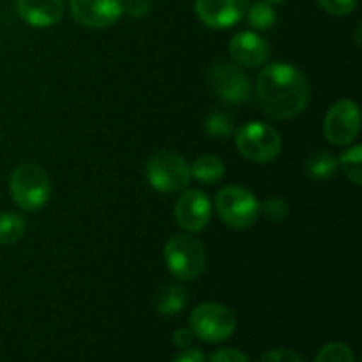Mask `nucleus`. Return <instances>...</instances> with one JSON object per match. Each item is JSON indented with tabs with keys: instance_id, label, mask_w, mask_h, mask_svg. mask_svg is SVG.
I'll use <instances>...</instances> for the list:
<instances>
[{
	"instance_id": "nucleus-20",
	"label": "nucleus",
	"mask_w": 362,
	"mask_h": 362,
	"mask_svg": "<svg viewBox=\"0 0 362 362\" xmlns=\"http://www.w3.org/2000/svg\"><path fill=\"white\" fill-rule=\"evenodd\" d=\"M233 117L223 110H214L205 120V131L212 138H228L233 133Z\"/></svg>"
},
{
	"instance_id": "nucleus-10",
	"label": "nucleus",
	"mask_w": 362,
	"mask_h": 362,
	"mask_svg": "<svg viewBox=\"0 0 362 362\" xmlns=\"http://www.w3.org/2000/svg\"><path fill=\"white\" fill-rule=\"evenodd\" d=\"M69 6L74 20L88 28L112 27L124 13V0H69Z\"/></svg>"
},
{
	"instance_id": "nucleus-18",
	"label": "nucleus",
	"mask_w": 362,
	"mask_h": 362,
	"mask_svg": "<svg viewBox=\"0 0 362 362\" xmlns=\"http://www.w3.org/2000/svg\"><path fill=\"white\" fill-rule=\"evenodd\" d=\"M27 230V223H25L23 216L16 214V212H2L0 214V244L18 243L21 237L25 235Z\"/></svg>"
},
{
	"instance_id": "nucleus-1",
	"label": "nucleus",
	"mask_w": 362,
	"mask_h": 362,
	"mask_svg": "<svg viewBox=\"0 0 362 362\" xmlns=\"http://www.w3.org/2000/svg\"><path fill=\"white\" fill-rule=\"evenodd\" d=\"M257 99L262 112L271 119H292L303 113L310 103V81L290 64H271L258 74Z\"/></svg>"
},
{
	"instance_id": "nucleus-13",
	"label": "nucleus",
	"mask_w": 362,
	"mask_h": 362,
	"mask_svg": "<svg viewBox=\"0 0 362 362\" xmlns=\"http://www.w3.org/2000/svg\"><path fill=\"white\" fill-rule=\"evenodd\" d=\"M228 49L230 57L237 66L250 67V69L260 67L262 64L267 62L269 55H271L267 41L255 32H240V34L233 35Z\"/></svg>"
},
{
	"instance_id": "nucleus-9",
	"label": "nucleus",
	"mask_w": 362,
	"mask_h": 362,
	"mask_svg": "<svg viewBox=\"0 0 362 362\" xmlns=\"http://www.w3.org/2000/svg\"><path fill=\"white\" fill-rule=\"evenodd\" d=\"M211 85L216 95L228 105H244L251 99L250 78L237 64H216L211 69Z\"/></svg>"
},
{
	"instance_id": "nucleus-16",
	"label": "nucleus",
	"mask_w": 362,
	"mask_h": 362,
	"mask_svg": "<svg viewBox=\"0 0 362 362\" xmlns=\"http://www.w3.org/2000/svg\"><path fill=\"white\" fill-rule=\"evenodd\" d=\"M189 168L191 175L202 184H216L225 175V163L221 161V158L214 154L200 156Z\"/></svg>"
},
{
	"instance_id": "nucleus-12",
	"label": "nucleus",
	"mask_w": 362,
	"mask_h": 362,
	"mask_svg": "<svg viewBox=\"0 0 362 362\" xmlns=\"http://www.w3.org/2000/svg\"><path fill=\"white\" fill-rule=\"evenodd\" d=\"M211 200L200 189H187L175 204V221L189 233L202 232L211 219Z\"/></svg>"
},
{
	"instance_id": "nucleus-29",
	"label": "nucleus",
	"mask_w": 362,
	"mask_h": 362,
	"mask_svg": "<svg viewBox=\"0 0 362 362\" xmlns=\"http://www.w3.org/2000/svg\"><path fill=\"white\" fill-rule=\"evenodd\" d=\"M173 362H205V356L198 349H186L184 352L177 354Z\"/></svg>"
},
{
	"instance_id": "nucleus-21",
	"label": "nucleus",
	"mask_w": 362,
	"mask_h": 362,
	"mask_svg": "<svg viewBox=\"0 0 362 362\" xmlns=\"http://www.w3.org/2000/svg\"><path fill=\"white\" fill-rule=\"evenodd\" d=\"M246 16L251 27L257 28V30H267V28H271L276 21L274 9L265 2H258L250 6Z\"/></svg>"
},
{
	"instance_id": "nucleus-5",
	"label": "nucleus",
	"mask_w": 362,
	"mask_h": 362,
	"mask_svg": "<svg viewBox=\"0 0 362 362\" xmlns=\"http://www.w3.org/2000/svg\"><path fill=\"white\" fill-rule=\"evenodd\" d=\"M216 211L230 228H247L260 214V204L250 189L243 186H226L216 197Z\"/></svg>"
},
{
	"instance_id": "nucleus-24",
	"label": "nucleus",
	"mask_w": 362,
	"mask_h": 362,
	"mask_svg": "<svg viewBox=\"0 0 362 362\" xmlns=\"http://www.w3.org/2000/svg\"><path fill=\"white\" fill-rule=\"evenodd\" d=\"M317 2L325 13L334 14V16H346L357 6V0H317Z\"/></svg>"
},
{
	"instance_id": "nucleus-31",
	"label": "nucleus",
	"mask_w": 362,
	"mask_h": 362,
	"mask_svg": "<svg viewBox=\"0 0 362 362\" xmlns=\"http://www.w3.org/2000/svg\"><path fill=\"white\" fill-rule=\"evenodd\" d=\"M0 138H2V129H0Z\"/></svg>"
},
{
	"instance_id": "nucleus-15",
	"label": "nucleus",
	"mask_w": 362,
	"mask_h": 362,
	"mask_svg": "<svg viewBox=\"0 0 362 362\" xmlns=\"http://www.w3.org/2000/svg\"><path fill=\"white\" fill-rule=\"evenodd\" d=\"M338 170V158L327 151L315 152L306 161V173L313 180H320V182H325V180H331L332 177H336Z\"/></svg>"
},
{
	"instance_id": "nucleus-25",
	"label": "nucleus",
	"mask_w": 362,
	"mask_h": 362,
	"mask_svg": "<svg viewBox=\"0 0 362 362\" xmlns=\"http://www.w3.org/2000/svg\"><path fill=\"white\" fill-rule=\"evenodd\" d=\"M258 362H306L299 354L292 352V350H271V352L264 354Z\"/></svg>"
},
{
	"instance_id": "nucleus-4",
	"label": "nucleus",
	"mask_w": 362,
	"mask_h": 362,
	"mask_svg": "<svg viewBox=\"0 0 362 362\" xmlns=\"http://www.w3.org/2000/svg\"><path fill=\"white\" fill-rule=\"evenodd\" d=\"M235 144L243 158L258 165L274 161L281 152V136L278 131L258 120L244 124L237 131Z\"/></svg>"
},
{
	"instance_id": "nucleus-7",
	"label": "nucleus",
	"mask_w": 362,
	"mask_h": 362,
	"mask_svg": "<svg viewBox=\"0 0 362 362\" xmlns=\"http://www.w3.org/2000/svg\"><path fill=\"white\" fill-rule=\"evenodd\" d=\"M147 180L159 193H179L191 180V168L175 152H158L147 163Z\"/></svg>"
},
{
	"instance_id": "nucleus-23",
	"label": "nucleus",
	"mask_w": 362,
	"mask_h": 362,
	"mask_svg": "<svg viewBox=\"0 0 362 362\" xmlns=\"http://www.w3.org/2000/svg\"><path fill=\"white\" fill-rule=\"evenodd\" d=\"M260 209L264 211L265 218H267L269 221L279 223L288 216V204H286L285 200H281V198H269L264 204V207Z\"/></svg>"
},
{
	"instance_id": "nucleus-27",
	"label": "nucleus",
	"mask_w": 362,
	"mask_h": 362,
	"mask_svg": "<svg viewBox=\"0 0 362 362\" xmlns=\"http://www.w3.org/2000/svg\"><path fill=\"white\" fill-rule=\"evenodd\" d=\"M209 362H250V359H247L243 352H239V350L223 349L218 350L216 354H212Z\"/></svg>"
},
{
	"instance_id": "nucleus-3",
	"label": "nucleus",
	"mask_w": 362,
	"mask_h": 362,
	"mask_svg": "<svg viewBox=\"0 0 362 362\" xmlns=\"http://www.w3.org/2000/svg\"><path fill=\"white\" fill-rule=\"evenodd\" d=\"M165 262L173 278L193 281L205 271V250L189 233H175L165 244Z\"/></svg>"
},
{
	"instance_id": "nucleus-8",
	"label": "nucleus",
	"mask_w": 362,
	"mask_h": 362,
	"mask_svg": "<svg viewBox=\"0 0 362 362\" xmlns=\"http://www.w3.org/2000/svg\"><path fill=\"white\" fill-rule=\"evenodd\" d=\"M361 112L352 99H341L329 108L324 120V134L331 144L349 145L359 136Z\"/></svg>"
},
{
	"instance_id": "nucleus-17",
	"label": "nucleus",
	"mask_w": 362,
	"mask_h": 362,
	"mask_svg": "<svg viewBox=\"0 0 362 362\" xmlns=\"http://www.w3.org/2000/svg\"><path fill=\"white\" fill-rule=\"evenodd\" d=\"M187 297L184 288L177 285H166L156 296V310L161 315L172 317V315L180 313L186 308Z\"/></svg>"
},
{
	"instance_id": "nucleus-26",
	"label": "nucleus",
	"mask_w": 362,
	"mask_h": 362,
	"mask_svg": "<svg viewBox=\"0 0 362 362\" xmlns=\"http://www.w3.org/2000/svg\"><path fill=\"white\" fill-rule=\"evenodd\" d=\"M151 9V0H124V11L133 18H145Z\"/></svg>"
},
{
	"instance_id": "nucleus-28",
	"label": "nucleus",
	"mask_w": 362,
	"mask_h": 362,
	"mask_svg": "<svg viewBox=\"0 0 362 362\" xmlns=\"http://www.w3.org/2000/svg\"><path fill=\"white\" fill-rule=\"evenodd\" d=\"M194 334L191 332V329H177L173 332V345L179 346V349H189L191 343H193Z\"/></svg>"
},
{
	"instance_id": "nucleus-2",
	"label": "nucleus",
	"mask_w": 362,
	"mask_h": 362,
	"mask_svg": "<svg viewBox=\"0 0 362 362\" xmlns=\"http://www.w3.org/2000/svg\"><path fill=\"white\" fill-rule=\"evenodd\" d=\"M9 191L18 207L27 212H34L48 204L52 184L41 166L34 163H23L11 173Z\"/></svg>"
},
{
	"instance_id": "nucleus-6",
	"label": "nucleus",
	"mask_w": 362,
	"mask_h": 362,
	"mask_svg": "<svg viewBox=\"0 0 362 362\" xmlns=\"http://www.w3.org/2000/svg\"><path fill=\"white\" fill-rule=\"evenodd\" d=\"M189 327L194 338L207 343H219L235 332V315L218 303H204L194 308L189 318Z\"/></svg>"
},
{
	"instance_id": "nucleus-11",
	"label": "nucleus",
	"mask_w": 362,
	"mask_h": 362,
	"mask_svg": "<svg viewBox=\"0 0 362 362\" xmlns=\"http://www.w3.org/2000/svg\"><path fill=\"white\" fill-rule=\"evenodd\" d=\"M251 0H194L198 18L211 28H230L246 16Z\"/></svg>"
},
{
	"instance_id": "nucleus-19",
	"label": "nucleus",
	"mask_w": 362,
	"mask_h": 362,
	"mask_svg": "<svg viewBox=\"0 0 362 362\" xmlns=\"http://www.w3.org/2000/svg\"><path fill=\"white\" fill-rule=\"evenodd\" d=\"M339 168L343 170L346 177L352 180L356 186L362 184V147L356 145V147L349 148V151L343 152L338 158Z\"/></svg>"
},
{
	"instance_id": "nucleus-30",
	"label": "nucleus",
	"mask_w": 362,
	"mask_h": 362,
	"mask_svg": "<svg viewBox=\"0 0 362 362\" xmlns=\"http://www.w3.org/2000/svg\"><path fill=\"white\" fill-rule=\"evenodd\" d=\"M264 2H285V0H264Z\"/></svg>"
},
{
	"instance_id": "nucleus-22",
	"label": "nucleus",
	"mask_w": 362,
	"mask_h": 362,
	"mask_svg": "<svg viewBox=\"0 0 362 362\" xmlns=\"http://www.w3.org/2000/svg\"><path fill=\"white\" fill-rule=\"evenodd\" d=\"M315 362H356L350 346L343 343H329L315 357Z\"/></svg>"
},
{
	"instance_id": "nucleus-14",
	"label": "nucleus",
	"mask_w": 362,
	"mask_h": 362,
	"mask_svg": "<svg viewBox=\"0 0 362 362\" xmlns=\"http://www.w3.org/2000/svg\"><path fill=\"white\" fill-rule=\"evenodd\" d=\"M16 13L32 27H53L62 20L64 0H16Z\"/></svg>"
}]
</instances>
